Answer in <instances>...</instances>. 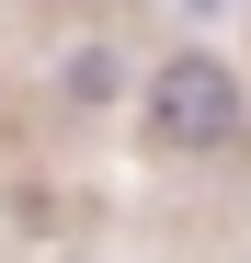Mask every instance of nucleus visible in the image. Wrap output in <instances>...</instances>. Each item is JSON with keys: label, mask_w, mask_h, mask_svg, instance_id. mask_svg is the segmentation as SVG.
Returning <instances> with one entry per match:
<instances>
[{"label": "nucleus", "mask_w": 251, "mask_h": 263, "mask_svg": "<svg viewBox=\"0 0 251 263\" xmlns=\"http://www.w3.org/2000/svg\"><path fill=\"white\" fill-rule=\"evenodd\" d=\"M149 138H160V160H217L240 138V80L217 58H160L149 69Z\"/></svg>", "instance_id": "1"}, {"label": "nucleus", "mask_w": 251, "mask_h": 263, "mask_svg": "<svg viewBox=\"0 0 251 263\" xmlns=\"http://www.w3.org/2000/svg\"><path fill=\"white\" fill-rule=\"evenodd\" d=\"M57 92H69V103H114V92H126V58L92 34V46H69V58H57Z\"/></svg>", "instance_id": "2"}]
</instances>
